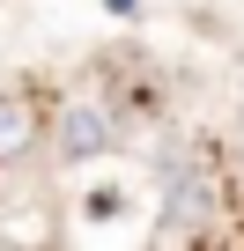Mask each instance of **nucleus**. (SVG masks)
<instances>
[{
  "mask_svg": "<svg viewBox=\"0 0 244 251\" xmlns=\"http://www.w3.org/2000/svg\"><path fill=\"white\" fill-rule=\"evenodd\" d=\"M118 141V111L104 103V96H74L59 118H52V155L59 163H89V155H104Z\"/></svg>",
  "mask_w": 244,
  "mask_h": 251,
  "instance_id": "f257e3e1",
  "label": "nucleus"
},
{
  "mask_svg": "<svg viewBox=\"0 0 244 251\" xmlns=\"http://www.w3.org/2000/svg\"><path fill=\"white\" fill-rule=\"evenodd\" d=\"M222 214V177L215 170H178L163 192V236H200Z\"/></svg>",
  "mask_w": 244,
  "mask_h": 251,
  "instance_id": "f03ea898",
  "label": "nucleus"
},
{
  "mask_svg": "<svg viewBox=\"0 0 244 251\" xmlns=\"http://www.w3.org/2000/svg\"><path fill=\"white\" fill-rule=\"evenodd\" d=\"M37 141H45V111H37V96L0 89V163H23Z\"/></svg>",
  "mask_w": 244,
  "mask_h": 251,
  "instance_id": "7ed1b4c3",
  "label": "nucleus"
}]
</instances>
